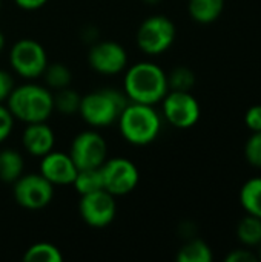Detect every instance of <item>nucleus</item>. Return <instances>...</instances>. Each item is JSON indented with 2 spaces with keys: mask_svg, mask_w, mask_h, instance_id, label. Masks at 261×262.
<instances>
[{
  "mask_svg": "<svg viewBox=\"0 0 261 262\" xmlns=\"http://www.w3.org/2000/svg\"><path fill=\"white\" fill-rule=\"evenodd\" d=\"M123 92L132 103L155 106L169 92L168 74L152 61H138L126 68Z\"/></svg>",
  "mask_w": 261,
  "mask_h": 262,
  "instance_id": "obj_1",
  "label": "nucleus"
},
{
  "mask_svg": "<svg viewBox=\"0 0 261 262\" xmlns=\"http://www.w3.org/2000/svg\"><path fill=\"white\" fill-rule=\"evenodd\" d=\"M6 107L14 120L25 124L48 121L54 114V92L45 84L28 80V83L14 86L6 100Z\"/></svg>",
  "mask_w": 261,
  "mask_h": 262,
  "instance_id": "obj_2",
  "label": "nucleus"
},
{
  "mask_svg": "<svg viewBox=\"0 0 261 262\" xmlns=\"http://www.w3.org/2000/svg\"><path fill=\"white\" fill-rule=\"evenodd\" d=\"M118 130L125 141L132 146H148L157 140L162 132V117L151 104L129 101L122 111Z\"/></svg>",
  "mask_w": 261,
  "mask_h": 262,
  "instance_id": "obj_3",
  "label": "nucleus"
},
{
  "mask_svg": "<svg viewBox=\"0 0 261 262\" xmlns=\"http://www.w3.org/2000/svg\"><path fill=\"white\" fill-rule=\"evenodd\" d=\"M128 103L129 100L123 91L103 88L82 97L78 114L83 121L94 129L108 127L117 123Z\"/></svg>",
  "mask_w": 261,
  "mask_h": 262,
  "instance_id": "obj_4",
  "label": "nucleus"
},
{
  "mask_svg": "<svg viewBox=\"0 0 261 262\" xmlns=\"http://www.w3.org/2000/svg\"><path fill=\"white\" fill-rule=\"evenodd\" d=\"M175 35L177 29L174 21L163 14H155L140 23L135 41L143 54L155 57L166 52L174 45Z\"/></svg>",
  "mask_w": 261,
  "mask_h": 262,
  "instance_id": "obj_5",
  "label": "nucleus"
},
{
  "mask_svg": "<svg viewBox=\"0 0 261 262\" xmlns=\"http://www.w3.org/2000/svg\"><path fill=\"white\" fill-rule=\"evenodd\" d=\"M11 69L25 80H35L42 77L48 61V54L42 43L34 38L17 40L8 54Z\"/></svg>",
  "mask_w": 261,
  "mask_h": 262,
  "instance_id": "obj_6",
  "label": "nucleus"
},
{
  "mask_svg": "<svg viewBox=\"0 0 261 262\" xmlns=\"http://www.w3.org/2000/svg\"><path fill=\"white\" fill-rule=\"evenodd\" d=\"M103 189L114 196H123L131 193L140 181L138 167L128 158L115 157L106 160L102 167Z\"/></svg>",
  "mask_w": 261,
  "mask_h": 262,
  "instance_id": "obj_7",
  "label": "nucleus"
},
{
  "mask_svg": "<svg viewBox=\"0 0 261 262\" xmlns=\"http://www.w3.org/2000/svg\"><path fill=\"white\" fill-rule=\"evenodd\" d=\"M69 155L77 169H97L108 160V144L103 135L94 129L77 134L71 143Z\"/></svg>",
  "mask_w": 261,
  "mask_h": 262,
  "instance_id": "obj_8",
  "label": "nucleus"
},
{
  "mask_svg": "<svg viewBox=\"0 0 261 262\" xmlns=\"http://www.w3.org/2000/svg\"><path fill=\"white\" fill-rule=\"evenodd\" d=\"M12 186L15 203L28 210L45 209L54 198V186L42 173H23Z\"/></svg>",
  "mask_w": 261,
  "mask_h": 262,
  "instance_id": "obj_9",
  "label": "nucleus"
},
{
  "mask_svg": "<svg viewBox=\"0 0 261 262\" xmlns=\"http://www.w3.org/2000/svg\"><path fill=\"white\" fill-rule=\"evenodd\" d=\"M163 117L177 129H189L200 118L197 98L186 91H169L162 100Z\"/></svg>",
  "mask_w": 261,
  "mask_h": 262,
  "instance_id": "obj_10",
  "label": "nucleus"
},
{
  "mask_svg": "<svg viewBox=\"0 0 261 262\" xmlns=\"http://www.w3.org/2000/svg\"><path fill=\"white\" fill-rule=\"evenodd\" d=\"M78 212L83 223L92 229L108 227L117 215L115 196L105 189L82 195L78 203Z\"/></svg>",
  "mask_w": 261,
  "mask_h": 262,
  "instance_id": "obj_11",
  "label": "nucleus"
},
{
  "mask_svg": "<svg viewBox=\"0 0 261 262\" xmlns=\"http://www.w3.org/2000/svg\"><path fill=\"white\" fill-rule=\"evenodd\" d=\"M88 63L100 75H117L128 68V52L117 41L97 40L89 48Z\"/></svg>",
  "mask_w": 261,
  "mask_h": 262,
  "instance_id": "obj_12",
  "label": "nucleus"
},
{
  "mask_svg": "<svg viewBox=\"0 0 261 262\" xmlns=\"http://www.w3.org/2000/svg\"><path fill=\"white\" fill-rule=\"evenodd\" d=\"M78 169L74 164L69 154L58 150H51L42 157L40 173L55 187V186H72Z\"/></svg>",
  "mask_w": 261,
  "mask_h": 262,
  "instance_id": "obj_13",
  "label": "nucleus"
},
{
  "mask_svg": "<svg viewBox=\"0 0 261 262\" xmlns=\"http://www.w3.org/2000/svg\"><path fill=\"white\" fill-rule=\"evenodd\" d=\"M22 144L29 155L42 158L54 150L55 134L46 121L29 123L22 132Z\"/></svg>",
  "mask_w": 261,
  "mask_h": 262,
  "instance_id": "obj_14",
  "label": "nucleus"
},
{
  "mask_svg": "<svg viewBox=\"0 0 261 262\" xmlns=\"http://www.w3.org/2000/svg\"><path fill=\"white\" fill-rule=\"evenodd\" d=\"M25 173L23 155L11 147L0 150V181L14 184Z\"/></svg>",
  "mask_w": 261,
  "mask_h": 262,
  "instance_id": "obj_15",
  "label": "nucleus"
},
{
  "mask_svg": "<svg viewBox=\"0 0 261 262\" xmlns=\"http://www.w3.org/2000/svg\"><path fill=\"white\" fill-rule=\"evenodd\" d=\"M225 8V0H189L188 12L197 23L208 25L215 21Z\"/></svg>",
  "mask_w": 261,
  "mask_h": 262,
  "instance_id": "obj_16",
  "label": "nucleus"
},
{
  "mask_svg": "<svg viewBox=\"0 0 261 262\" xmlns=\"http://www.w3.org/2000/svg\"><path fill=\"white\" fill-rule=\"evenodd\" d=\"M240 204L248 215L261 218V178L248 180L240 190Z\"/></svg>",
  "mask_w": 261,
  "mask_h": 262,
  "instance_id": "obj_17",
  "label": "nucleus"
},
{
  "mask_svg": "<svg viewBox=\"0 0 261 262\" xmlns=\"http://www.w3.org/2000/svg\"><path fill=\"white\" fill-rule=\"evenodd\" d=\"M212 258L211 247L198 238H189L177 253L178 262H211Z\"/></svg>",
  "mask_w": 261,
  "mask_h": 262,
  "instance_id": "obj_18",
  "label": "nucleus"
},
{
  "mask_svg": "<svg viewBox=\"0 0 261 262\" xmlns=\"http://www.w3.org/2000/svg\"><path fill=\"white\" fill-rule=\"evenodd\" d=\"M237 238L245 247H258L261 244V218L246 215L237 224Z\"/></svg>",
  "mask_w": 261,
  "mask_h": 262,
  "instance_id": "obj_19",
  "label": "nucleus"
},
{
  "mask_svg": "<svg viewBox=\"0 0 261 262\" xmlns=\"http://www.w3.org/2000/svg\"><path fill=\"white\" fill-rule=\"evenodd\" d=\"M43 80H45V86L52 89V91H58L63 88H68L72 81V72L71 69L63 64V63H48L43 74H42Z\"/></svg>",
  "mask_w": 261,
  "mask_h": 262,
  "instance_id": "obj_20",
  "label": "nucleus"
},
{
  "mask_svg": "<svg viewBox=\"0 0 261 262\" xmlns=\"http://www.w3.org/2000/svg\"><path fill=\"white\" fill-rule=\"evenodd\" d=\"M80 101H82V95L74 89H71L69 86L58 89L54 94V112H58L66 117L75 115L78 114Z\"/></svg>",
  "mask_w": 261,
  "mask_h": 262,
  "instance_id": "obj_21",
  "label": "nucleus"
},
{
  "mask_svg": "<svg viewBox=\"0 0 261 262\" xmlns=\"http://www.w3.org/2000/svg\"><path fill=\"white\" fill-rule=\"evenodd\" d=\"M72 186L80 193V196L102 190L103 189V178H102L100 167H97V169H78Z\"/></svg>",
  "mask_w": 261,
  "mask_h": 262,
  "instance_id": "obj_22",
  "label": "nucleus"
},
{
  "mask_svg": "<svg viewBox=\"0 0 261 262\" xmlns=\"http://www.w3.org/2000/svg\"><path fill=\"white\" fill-rule=\"evenodd\" d=\"M23 261L28 262H60L63 261V255L51 243H35L32 244L23 255Z\"/></svg>",
  "mask_w": 261,
  "mask_h": 262,
  "instance_id": "obj_23",
  "label": "nucleus"
},
{
  "mask_svg": "<svg viewBox=\"0 0 261 262\" xmlns=\"http://www.w3.org/2000/svg\"><path fill=\"white\" fill-rule=\"evenodd\" d=\"M168 86L169 91H186L195 86V74L188 66H177L168 74Z\"/></svg>",
  "mask_w": 261,
  "mask_h": 262,
  "instance_id": "obj_24",
  "label": "nucleus"
},
{
  "mask_svg": "<svg viewBox=\"0 0 261 262\" xmlns=\"http://www.w3.org/2000/svg\"><path fill=\"white\" fill-rule=\"evenodd\" d=\"M245 157L252 167L261 169V130L252 132V135L248 138L245 146Z\"/></svg>",
  "mask_w": 261,
  "mask_h": 262,
  "instance_id": "obj_25",
  "label": "nucleus"
},
{
  "mask_svg": "<svg viewBox=\"0 0 261 262\" xmlns=\"http://www.w3.org/2000/svg\"><path fill=\"white\" fill-rule=\"evenodd\" d=\"M14 129V117L6 107V104L0 103V144L11 135Z\"/></svg>",
  "mask_w": 261,
  "mask_h": 262,
  "instance_id": "obj_26",
  "label": "nucleus"
},
{
  "mask_svg": "<svg viewBox=\"0 0 261 262\" xmlns=\"http://www.w3.org/2000/svg\"><path fill=\"white\" fill-rule=\"evenodd\" d=\"M226 262H258L257 253H254L249 247L245 249H235L231 253H228V256L225 258Z\"/></svg>",
  "mask_w": 261,
  "mask_h": 262,
  "instance_id": "obj_27",
  "label": "nucleus"
},
{
  "mask_svg": "<svg viewBox=\"0 0 261 262\" xmlns=\"http://www.w3.org/2000/svg\"><path fill=\"white\" fill-rule=\"evenodd\" d=\"M14 86H15V83H14L12 74L5 69H0V103H6Z\"/></svg>",
  "mask_w": 261,
  "mask_h": 262,
  "instance_id": "obj_28",
  "label": "nucleus"
},
{
  "mask_svg": "<svg viewBox=\"0 0 261 262\" xmlns=\"http://www.w3.org/2000/svg\"><path fill=\"white\" fill-rule=\"evenodd\" d=\"M245 123L251 132L261 130V104H255L248 109V112L245 115Z\"/></svg>",
  "mask_w": 261,
  "mask_h": 262,
  "instance_id": "obj_29",
  "label": "nucleus"
},
{
  "mask_svg": "<svg viewBox=\"0 0 261 262\" xmlns=\"http://www.w3.org/2000/svg\"><path fill=\"white\" fill-rule=\"evenodd\" d=\"M14 2L20 9H25V11H35V9L43 8L48 3V0H14Z\"/></svg>",
  "mask_w": 261,
  "mask_h": 262,
  "instance_id": "obj_30",
  "label": "nucleus"
},
{
  "mask_svg": "<svg viewBox=\"0 0 261 262\" xmlns=\"http://www.w3.org/2000/svg\"><path fill=\"white\" fill-rule=\"evenodd\" d=\"M5 45H6V38H5V34L2 32V29H0V54H2V51H3V48H5Z\"/></svg>",
  "mask_w": 261,
  "mask_h": 262,
  "instance_id": "obj_31",
  "label": "nucleus"
},
{
  "mask_svg": "<svg viewBox=\"0 0 261 262\" xmlns=\"http://www.w3.org/2000/svg\"><path fill=\"white\" fill-rule=\"evenodd\" d=\"M143 3H146V5H158L162 0H142Z\"/></svg>",
  "mask_w": 261,
  "mask_h": 262,
  "instance_id": "obj_32",
  "label": "nucleus"
},
{
  "mask_svg": "<svg viewBox=\"0 0 261 262\" xmlns=\"http://www.w3.org/2000/svg\"><path fill=\"white\" fill-rule=\"evenodd\" d=\"M257 256H258V261L261 262V244L258 246V250H257Z\"/></svg>",
  "mask_w": 261,
  "mask_h": 262,
  "instance_id": "obj_33",
  "label": "nucleus"
},
{
  "mask_svg": "<svg viewBox=\"0 0 261 262\" xmlns=\"http://www.w3.org/2000/svg\"><path fill=\"white\" fill-rule=\"evenodd\" d=\"M0 9H2V0H0Z\"/></svg>",
  "mask_w": 261,
  "mask_h": 262,
  "instance_id": "obj_34",
  "label": "nucleus"
}]
</instances>
